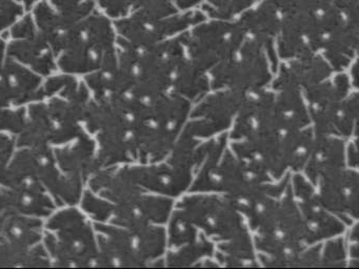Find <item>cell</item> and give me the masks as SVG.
Segmentation results:
<instances>
[{"label": "cell", "instance_id": "1", "mask_svg": "<svg viewBox=\"0 0 359 269\" xmlns=\"http://www.w3.org/2000/svg\"><path fill=\"white\" fill-rule=\"evenodd\" d=\"M43 245L51 266L100 267L93 221L79 205H62L43 222Z\"/></svg>", "mask_w": 359, "mask_h": 269}, {"label": "cell", "instance_id": "2", "mask_svg": "<svg viewBox=\"0 0 359 269\" xmlns=\"http://www.w3.org/2000/svg\"><path fill=\"white\" fill-rule=\"evenodd\" d=\"M116 39L112 20L96 8L69 32L56 57L57 73L81 79L98 71L116 50Z\"/></svg>", "mask_w": 359, "mask_h": 269}, {"label": "cell", "instance_id": "3", "mask_svg": "<svg viewBox=\"0 0 359 269\" xmlns=\"http://www.w3.org/2000/svg\"><path fill=\"white\" fill-rule=\"evenodd\" d=\"M350 80L339 75L333 81H323L304 90L315 134L350 137L357 128L358 95L348 96Z\"/></svg>", "mask_w": 359, "mask_h": 269}, {"label": "cell", "instance_id": "4", "mask_svg": "<svg viewBox=\"0 0 359 269\" xmlns=\"http://www.w3.org/2000/svg\"><path fill=\"white\" fill-rule=\"evenodd\" d=\"M264 46L245 36L236 53L212 67L211 88L250 92L270 82L271 71Z\"/></svg>", "mask_w": 359, "mask_h": 269}, {"label": "cell", "instance_id": "5", "mask_svg": "<svg viewBox=\"0 0 359 269\" xmlns=\"http://www.w3.org/2000/svg\"><path fill=\"white\" fill-rule=\"evenodd\" d=\"M176 208L182 210L197 228L208 237L229 241L250 235L241 212L226 199L213 195H195L184 198Z\"/></svg>", "mask_w": 359, "mask_h": 269}, {"label": "cell", "instance_id": "6", "mask_svg": "<svg viewBox=\"0 0 359 269\" xmlns=\"http://www.w3.org/2000/svg\"><path fill=\"white\" fill-rule=\"evenodd\" d=\"M245 38L239 23L214 21L184 34V48L189 59L205 71L236 53Z\"/></svg>", "mask_w": 359, "mask_h": 269}, {"label": "cell", "instance_id": "7", "mask_svg": "<svg viewBox=\"0 0 359 269\" xmlns=\"http://www.w3.org/2000/svg\"><path fill=\"white\" fill-rule=\"evenodd\" d=\"M5 35L8 56L45 79L57 73L55 55L39 33L30 12L14 23Z\"/></svg>", "mask_w": 359, "mask_h": 269}, {"label": "cell", "instance_id": "8", "mask_svg": "<svg viewBox=\"0 0 359 269\" xmlns=\"http://www.w3.org/2000/svg\"><path fill=\"white\" fill-rule=\"evenodd\" d=\"M205 17L198 12L187 13L180 16L161 19H144L132 13L113 22L117 37L138 48H150L161 43L174 34L184 31L190 25L203 22Z\"/></svg>", "mask_w": 359, "mask_h": 269}, {"label": "cell", "instance_id": "9", "mask_svg": "<svg viewBox=\"0 0 359 269\" xmlns=\"http://www.w3.org/2000/svg\"><path fill=\"white\" fill-rule=\"evenodd\" d=\"M45 78L6 52V35H0V107H22L45 98Z\"/></svg>", "mask_w": 359, "mask_h": 269}, {"label": "cell", "instance_id": "10", "mask_svg": "<svg viewBox=\"0 0 359 269\" xmlns=\"http://www.w3.org/2000/svg\"><path fill=\"white\" fill-rule=\"evenodd\" d=\"M291 187L302 216L306 245H313L316 242L344 233V221L339 220V216H334V214L323 207L310 181L300 174H295Z\"/></svg>", "mask_w": 359, "mask_h": 269}, {"label": "cell", "instance_id": "11", "mask_svg": "<svg viewBox=\"0 0 359 269\" xmlns=\"http://www.w3.org/2000/svg\"><path fill=\"white\" fill-rule=\"evenodd\" d=\"M248 92L226 90L210 95L194 109L192 121L184 128L194 138H203L230 127Z\"/></svg>", "mask_w": 359, "mask_h": 269}, {"label": "cell", "instance_id": "12", "mask_svg": "<svg viewBox=\"0 0 359 269\" xmlns=\"http://www.w3.org/2000/svg\"><path fill=\"white\" fill-rule=\"evenodd\" d=\"M319 202L325 209L337 214L344 224L352 225L358 216V174L353 170H336L317 181Z\"/></svg>", "mask_w": 359, "mask_h": 269}, {"label": "cell", "instance_id": "13", "mask_svg": "<svg viewBox=\"0 0 359 269\" xmlns=\"http://www.w3.org/2000/svg\"><path fill=\"white\" fill-rule=\"evenodd\" d=\"M281 18L283 13L272 2L264 0L258 8L245 13L238 22L245 31V36L262 44L270 60L272 71L277 69V58L273 41L275 35L280 29Z\"/></svg>", "mask_w": 359, "mask_h": 269}, {"label": "cell", "instance_id": "14", "mask_svg": "<svg viewBox=\"0 0 359 269\" xmlns=\"http://www.w3.org/2000/svg\"><path fill=\"white\" fill-rule=\"evenodd\" d=\"M344 144L336 136L314 134L312 151L306 162V174L313 186L323 174L344 168Z\"/></svg>", "mask_w": 359, "mask_h": 269}, {"label": "cell", "instance_id": "15", "mask_svg": "<svg viewBox=\"0 0 359 269\" xmlns=\"http://www.w3.org/2000/svg\"><path fill=\"white\" fill-rule=\"evenodd\" d=\"M331 74V67L327 62L315 54L294 59L289 67L281 69L280 76L289 81L306 90L315 84L325 81Z\"/></svg>", "mask_w": 359, "mask_h": 269}, {"label": "cell", "instance_id": "16", "mask_svg": "<svg viewBox=\"0 0 359 269\" xmlns=\"http://www.w3.org/2000/svg\"><path fill=\"white\" fill-rule=\"evenodd\" d=\"M58 20L71 29L97 8L96 0H47Z\"/></svg>", "mask_w": 359, "mask_h": 269}, {"label": "cell", "instance_id": "17", "mask_svg": "<svg viewBox=\"0 0 359 269\" xmlns=\"http://www.w3.org/2000/svg\"><path fill=\"white\" fill-rule=\"evenodd\" d=\"M213 252V244L201 233L193 243L172 249L168 254V266H191L203 256H211Z\"/></svg>", "mask_w": 359, "mask_h": 269}, {"label": "cell", "instance_id": "18", "mask_svg": "<svg viewBox=\"0 0 359 269\" xmlns=\"http://www.w3.org/2000/svg\"><path fill=\"white\" fill-rule=\"evenodd\" d=\"M198 229L182 210L176 208L169 226V244L172 249L193 243L199 237Z\"/></svg>", "mask_w": 359, "mask_h": 269}, {"label": "cell", "instance_id": "19", "mask_svg": "<svg viewBox=\"0 0 359 269\" xmlns=\"http://www.w3.org/2000/svg\"><path fill=\"white\" fill-rule=\"evenodd\" d=\"M256 0H208L205 11L214 18L228 19L250 8Z\"/></svg>", "mask_w": 359, "mask_h": 269}, {"label": "cell", "instance_id": "20", "mask_svg": "<svg viewBox=\"0 0 359 269\" xmlns=\"http://www.w3.org/2000/svg\"><path fill=\"white\" fill-rule=\"evenodd\" d=\"M26 13L24 4L18 0H8L0 4V35L7 33Z\"/></svg>", "mask_w": 359, "mask_h": 269}, {"label": "cell", "instance_id": "21", "mask_svg": "<svg viewBox=\"0 0 359 269\" xmlns=\"http://www.w3.org/2000/svg\"><path fill=\"white\" fill-rule=\"evenodd\" d=\"M344 261H346V247H344V240L338 237L323 245L320 266H344Z\"/></svg>", "mask_w": 359, "mask_h": 269}, {"label": "cell", "instance_id": "22", "mask_svg": "<svg viewBox=\"0 0 359 269\" xmlns=\"http://www.w3.org/2000/svg\"><path fill=\"white\" fill-rule=\"evenodd\" d=\"M16 149L15 137L0 132V177L7 170Z\"/></svg>", "mask_w": 359, "mask_h": 269}, {"label": "cell", "instance_id": "23", "mask_svg": "<svg viewBox=\"0 0 359 269\" xmlns=\"http://www.w3.org/2000/svg\"><path fill=\"white\" fill-rule=\"evenodd\" d=\"M7 210H11L10 209L8 191L7 189H6V187H4L3 185L0 184V216H1L4 212H7Z\"/></svg>", "mask_w": 359, "mask_h": 269}, {"label": "cell", "instance_id": "24", "mask_svg": "<svg viewBox=\"0 0 359 269\" xmlns=\"http://www.w3.org/2000/svg\"><path fill=\"white\" fill-rule=\"evenodd\" d=\"M348 157L350 166L356 168L357 164H358V153H357L356 144H354V143H351L348 145Z\"/></svg>", "mask_w": 359, "mask_h": 269}, {"label": "cell", "instance_id": "25", "mask_svg": "<svg viewBox=\"0 0 359 269\" xmlns=\"http://www.w3.org/2000/svg\"><path fill=\"white\" fill-rule=\"evenodd\" d=\"M180 8H188L201 2V0H176Z\"/></svg>", "mask_w": 359, "mask_h": 269}, {"label": "cell", "instance_id": "26", "mask_svg": "<svg viewBox=\"0 0 359 269\" xmlns=\"http://www.w3.org/2000/svg\"><path fill=\"white\" fill-rule=\"evenodd\" d=\"M20 1L24 4L27 12H30L31 8H32L33 6H34V4H36V2H39V0H20Z\"/></svg>", "mask_w": 359, "mask_h": 269}, {"label": "cell", "instance_id": "27", "mask_svg": "<svg viewBox=\"0 0 359 269\" xmlns=\"http://www.w3.org/2000/svg\"><path fill=\"white\" fill-rule=\"evenodd\" d=\"M130 2H131L132 12H133L144 4V0H130Z\"/></svg>", "mask_w": 359, "mask_h": 269}, {"label": "cell", "instance_id": "28", "mask_svg": "<svg viewBox=\"0 0 359 269\" xmlns=\"http://www.w3.org/2000/svg\"><path fill=\"white\" fill-rule=\"evenodd\" d=\"M8 1V0H0V4H3V2ZM18 1H20V0H18ZM22 2V1H20Z\"/></svg>", "mask_w": 359, "mask_h": 269}]
</instances>
